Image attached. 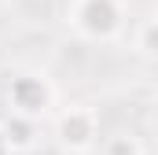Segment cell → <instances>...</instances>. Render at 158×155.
I'll return each instance as SVG.
<instances>
[{"mask_svg":"<svg viewBox=\"0 0 158 155\" xmlns=\"http://www.w3.org/2000/svg\"><path fill=\"white\" fill-rule=\"evenodd\" d=\"M0 155H15V152H11V144H7V137H4V133H0Z\"/></svg>","mask_w":158,"mask_h":155,"instance_id":"52a82bcc","label":"cell"},{"mask_svg":"<svg viewBox=\"0 0 158 155\" xmlns=\"http://www.w3.org/2000/svg\"><path fill=\"white\" fill-rule=\"evenodd\" d=\"M0 133L7 137L11 152H19V148H30V144H33V137H37V122L19 118V115H7L4 122H0Z\"/></svg>","mask_w":158,"mask_h":155,"instance_id":"277c9868","label":"cell"},{"mask_svg":"<svg viewBox=\"0 0 158 155\" xmlns=\"http://www.w3.org/2000/svg\"><path fill=\"white\" fill-rule=\"evenodd\" d=\"M136 52H140L143 59L155 55V19H143V22H140V30H136Z\"/></svg>","mask_w":158,"mask_h":155,"instance_id":"8992f818","label":"cell"},{"mask_svg":"<svg viewBox=\"0 0 158 155\" xmlns=\"http://www.w3.org/2000/svg\"><path fill=\"white\" fill-rule=\"evenodd\" d=\"M55 137H59V144L66 152H74V155L92 152L99 144V115H96V107H85V104L66 107L55 118Z\"/></svg>","mask_w":158,"mask_h":155,"instance_id":"7a4b0ae2","label":"cell"},{"mask_svg":"<svg viewBox=\"0 0 158 155\" xmlns=\"http://www.w3.org/2000/svg\"><path fill=\"white\" fill-rule=\"evenodd\" d=\"M99 155H147V152H143V144H140L136 137L118 133V137H107V140H103Z\"/></svg>","mask_w":158,"mask_h":155,"instance_id":"5b68a950","label":"cell"},{"mask_svg":"<svg viewBox=\"0 0 158 155\" xmlns=\"http://www.w3.org/2000/svg\"><path fill=\"white\" fill-rule=\"evenodd\" d=\"M52 100H55V89L48 85L44 74H15L11 85H7V107L19 118L37 122L40 115H48Z\"/></svg>","mask_w":158,"mask_h":155,"instance_id":"3957f363","label":"cell"},{"mask_svg":"<svg viewBox=\"0 0 158 155\" xmlns=\"http://www.w3.org/2000/svg\"><path fill=\"white\" fill-rule=\"evenodd\" d=\"M70 30L85 41H114L125 26L121 0H70Z\"/></svg>","mask_w":158,"mask_h":155,"instance_id":"6da1fadb","label":"cell"}]
</instances>
